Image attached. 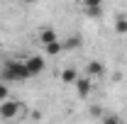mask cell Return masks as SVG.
<instances>
[{"label":"cell","mask_w":127,"mask_h":124,"mask_svg":"<svg viewBox=\"0 0 127 124\" xmlns=\"http://www.w3.org/2000/svg\"><path fill=\"white\" fill-rule=\"evenodd\" d=\"M0 76H2L5 83H20V80H27V78H30V71H27L25 61L12 59V61H5V63H2Z\"/></svg>","instance_id":"cell-1"},{"label":"cell","mask_w":127,"mask_h":124,"mask_svg":"<svg viewBox=\"0 0 127 124\" xmlns=\"http://www.w3.org/2000/svg\"><path fill=\"white\" fill-rule=\"evenodd\" d=\"M17 114H20V102L17 100H10L7 97V100L0 102V117L2 119H15Z\"/></svg>","instance_id":"cell-2"},{"label":"cell","mask_w":127,"mask_h":124,"mask_svg":"<svg viewBox=\"0 0 127 124\" xmlns=\"http://www.w3.org/2000/svg\"><path fill=\"white\" fill-rule=\"evenodd\" d=\"M25 66H27V71H30V78L42 76V71H44V56L34 54V56H30V59H25Z\"/></svg>","instance_id":"cell-3"},{"label":"cell","mask_w":127,"mask_h":124,"mask_svg":"<svg viewBox=\"0 0 127 124\" xmlns=\"http://www.w3.org/2000/svg\"><path fill=\"white\" fill-rule=\"evenodd\" d=\"M83 12L88 17H98L103 12V0H83Z\"/></svg>","instance_id":"cell-4"},{"label":"cell","mask_w":127,"mask_h":124,"mask_svg":"<svg viewBox=\"0 0 127 124\" xmlns=\"http://www.w3.org/2000/svg\"><path fill=\"white\" fill-rule=\"evenodd\" d=\"M76 93H78V97H88L91 95V90H93V83H91V78H76Z\"/></svg>","instance_id":"cell-5"},{"label":"cell","mask_w":127,"mask_h":124,"mask_svg":"<svg viewBox=\"0 0 127 124\" xmlns=\"http://www.w3.org/2000/svg\"><path fill=\"white\" fill-rule=\"evenodd\" d=\"M61 51H64V44L59 41V39H54V41L44 44V54H47V56H56V54H61Z\"/></svg>","instance_id":"cell-6"},{"label":"cell","mask_w":127,"mask_h":124,"mask_svg":"<svg viewBox=\"0 0 127 124\" xmlns=\"http://www.w3.org/2000/svg\"><path fill=\"white\" fill-rule=\"evenodd\" d=\"M56 39V32L51 29V27H44V29L39 32V41L42 44H49V41H54Z\"/></svg>","instance_id":"cell-7"},{"label":"cell","mask_w":127,"mask_h":124,"mask_svg":"<svg viewBox=\"0 0 127 124\" xmlns=\"http://www.w3.org/2000/svg\"><path fill=\"white\" fill-rule=\"evenodd\" d=\"M64 51H73L76 46H81V37H68V39H64Z\"/></svg>","instance_id":"cell-8"},{"label":"cell","mask_w":127,"mask_h":124,"mask_svg":"<svg viewBox=\"0 0 127 124\" xmlns=\"http://www.w3.org/2000/svg\"><path fill=\"white\" fill-rule=\"evenodd\" d=\"M88 73H91V76H103L105 68H103L100 61H91V63H88Z\"/></svg>","instance_id":"cell-9"},{"label":"cell","mask_w":127,"mask_h":124,"mask_svg":"<svg viewBox=\"0 0 127 124\" xmlns=\"http://www.w3.org/2000/svg\"><path fill=\"white\" fill-rule=\"evenodd\" d=\"M115 32L117 34H127V17H117L115 20Z\"/></svg>","instance_id":"cell-10"},{"label":"cell","mask_w":127,"mask_h":124,"mask_svg":"<svg viewBox=\"0 0 127 124\" xmlns=\"http://www.w3.org/2000/svg\"><path fill=\"white\" fill-rule=\"evenodd\" d=\"M76 78H78V76H76V71H71V68L61 73V80H64V83H76Z\"/></svg>","instance_id":"cell-11"},{"label":"cell","mask_w":127,"mask_h":124,"mask_svg":"<svg viewBox=\"0 0 127 124\" xmlns=\"http://www.w3.org/2000/svg\"><path fill=\"white\" fill-rule=\"evenodd\" d=\"M7 97H10V90H7V85H5V80H2V83H0V102L7 100Z\"/></svg>","instance_id":"cell-12"},{"label":"cell","mask_w":127,"mask_h":124,"mask_svg":"<svg viewBox=\"0 0 127 124\" xmlns=\"http://www.w3.org/2000/svg\"><path fill=\"white\" fill-rule=\"evenodd\" d=\"M22 2H25V5H34L37 0H22Z\"/></svg>","instance_id":"cell-13"}]
</instances>
